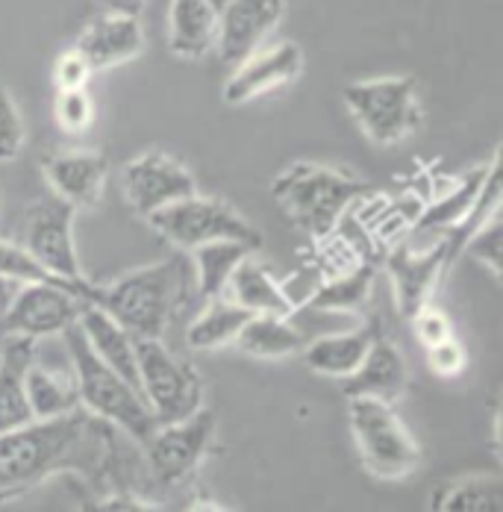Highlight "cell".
Segmentation results:
<instances>
[{
	"label": "cell",
	"mask_w": 503,
	"mask_h": 512,
	"mask_svg": "<svg viewBox=\"0 0 503 512\" xmlns=\"http://www.w3.org/2000/svg\"><path fill=\"white\" fill-rule=\"evenodd\" d=\"M74 48L83 53V59L92 65V71H106V68L130 62L142 53L145 30H142L139 15H124V12L106 9L103 15L92 18L80 30Z\"/></svg>",
	"instance_id": "2e32d148"
},
{
	"label": "cell",
	"mask_w": 503,
	"mask_h": 512,
	"mask_svg": "<svg viewBox=\"0 0 503 512\" xmlns=\"http://www.w3.org/2000/svg\"><path fill=\"white\" fill-rule=\"evenodd\" d=\"M121 189L130 209L148 218L162 206L195 195L198 183L180 159L162 151H148V154L136 156L133 162H127L121 174Z\"/></svg>",
	"instance_id": "7c38bea8"
},
{
	"label": "cell",
	"mask_w": 503,
	"mask_h": 512,
	"mask_svg": "<svg viewBox=\"0 0 503 512\" xmlns=\"http://www.w3.org/2000/svg\"><path fill=\"white\" fill-rule=\"evenodd\" d=\"M33 354V339L27 336H9V345L0 354V430H12L33 421L24 392V374Z\"/></svg>",
	"instance_id": "cb8c5ba5"
},
{
	"label": "cell",
	"mask_w": 503,
	"mask_h": 512,
	"mask_svg": "<svg viewBox=\"0 0 503 512\" xmlns=\"http://www.w3.org/2000/svg\"><path fill=\"white\" fill-rule=\"evenodd\" d=\"M103 3H106V9H112V12H124V15H142L148 0H103Z\"/></svg>",
	"instance_id": "74e56055"
},
{
	"label": "cell",
	"mask_w": 503,
	"mask_h": 512,
	"mask_svg": "<svg viewBox=\"0 0 503 512\" xmlns=\"http://www.w3.org/2000/svg\"><path fill=\"white\" fill-rule=\"evenodd\" d=\"M309 339L289 321V315H268L256 312L245 321L236 336V348L256 359H286L298 357Z\"/></svg>",
	"instance_id": "603a6c76"
},
{
	"label": "cell",
	"mask_w": 503,
	"mask_h": 512,
	"mask_svg": "<svg viewBox=\"0 0 503 512\" xmlns=\"http://www.w3.org/2000/svg\"><path fill=\"white\" fill-rule=\"evenodd\" d=\"M86 301L62 286L48 283H21L12 292V301L0 315V336H27V339H48L62 333L68 324L80 318Z\"/></svg>",
	"instance_id": "30bf717a"
},
{
	"label": "cell",
	"mask_w": 503,
	"mask_h": 512,
	"mask_svg": "<svg viewBox=\"0 0 503 512\" xmlns=\"http://www.w3.org/2000/svg\"><path fill=\"white\" fill-rule=\"evenodd\" d=\"M0 280H3V277H0Z\"/></svg>",
	"instance_id": "60d3db41"
},
{
	"label": "cell",
	"mask_w": 503,
	"mask_h": 512,
	"mask_svg": "<svg viewBox=\"0 0 503 512\" xmlns=\"http://www.w3.org/2000/svg\"><path fill=\"white\" fill-rule=\"evenodd\" d=\"M409 389V368L401 348L377 330L371 348L359 368L342 380L345 398H377L398 404Z\"/></svg>",
	"instance_id": "e0dca14e"
},
{
	"label": "cell",
	"mask_w": 503,
	"mask_h": 512,
	"mask_svg": "<svg viewBox=\"0 0 503 512\" xmlns=\"http://www.w3.org/2000/svg\"><path fill=\"white\" fill-rule=\"evenodd\" d=\"M465 362H468L465 348L456 342V336H448V339H442V342H436V345L427 348V365L439 377H456L465 368Z\"/></svg>",
	"instance_id": "8d00e7d4"
},
{
	"label": "cell",
	"mask_w": 503,
	"mask_h": 512,
	"mask_svg": "<svg viewBox=\"0 0 503 512\" xmlns=\"http://www.w3.org/2000/svg\"><path fill=\"white\" fill-rule=\"evenodd\" d=\"M221 9L212 0H171L168 15V48L183 59H201L215 48Z\"/></svg>",
	"instance_id": "7402d4cb"
},
{
	"label": "cell",
	"mask_w": 503,
	"mask_h": 512,
	"mask_svg": "<svg viewBox=\"0 0 503 512\" xmlns=\"http://www.w3.org/2000/svg\"><path fill=\"white\" fill-rule=\"evenodd\" d=\"M348 421L359 462L380 480H403L421 465V448L406 430L395 404L348 398Z\"/></svg>",
	"instance_id": "5b68a950"
},
{
	"label": "cell",
	"mask_w": 503,
	"mask_h": 512,
	"mask_svg": "<svg viewBox=\"0 0 503 512\" xmlns=\"http://www.w3.org/2000/svg\"><path fill=\"white\" fill-rule=\"evenodd\" d=\"M386 271L395 286V304L403 318H409L418 307H424L439 283V277L448 271V248L439 242L436 248L418 254L406 245H398L386 256Z\"/></svg>",
	"instance_id": "ac0fdd59"
},
{
	"label": "cell",
	"mask_w": 503,
	"mask_h": 512,
	"mask_svg": "<svg viewBox=\"0 0 503 512\" xmlns=\"http://www.w3.org/2000/svg\"><path fill=\"white\" fill-rule=\"evenodd\" d=\"M24 148V121L12 92L0 80V162H12Z\"/></svg>",
	"instance_id": "d6a6232c"
},
{
	"label": "cell",
	"mask_w": 503,
	"mask_h": 512,
	"mask_svg": "<svg viewBox=\"0 0 503 512\" xmlns=\"http://www.w3.org/2000/svg\"><path fill=\"white\" fill-rule=\"evenodd\" d=\"M109 457L106 421L83 407L0 430V504L39 489L62 471H106Z\"/></svg>",
	"instance_id": "6da1fadb"
},
{
	"label": "cell",
	"mask_w": 503,
	"mask_h": 512,
	"mask_svg": "<svg viewBox=\"0 0 503 512\" xmlns=\"http://www.w3.org/2000/svg\"><path fill=\"white\" fill-rule=\"evenodd\" d=\"M286 12V0H227L218 15L215 48L227 68L262 48Z\"/></svg>",
	"instance_id": "4fadbf2b"
},
{
	"label": "cell",
	"mask_w": 503,
	"mask_h": 512,
	"mask_svg": "<svg viewBox=\"0 0 503 512\" xmlns=\"http://www.w3.org/2000/svg\"><path fill=\"white\" fill-rule=\"evenodd\" d=\"M53 115L65 133H83L95 121V103L86 89H62L56 92Z\"/></svg>",
	"instance_id": "1f68e13d"
},
{
	"label": "cell",
	"mask_w": 503,
	"mask_h": 512,
	"mask_svg": "<svg viewBox=\"0 0 503 512\" xmlns=\"http://www.w3.org/2000/svg\"><path fill=\"white\" fill-rule=\"evenodd\" d=\"M371 192V183L315 162H295L271 183L274 201L289 215V221L312 239L330 236L348 206Z\"/></svg>",
	"instance_id": "277c9868"
},
{
	"label": "cell",
	"mask_w": 503,
	"mask_h": 512,
	"mask_svg": "<svg viewBox=\"0 0 503 512\" xmlns=\"http://www.w3.org/2000/svg\"><path fill=\"white\" fill-rule=\"evenodd\" d=\"M0 277L21 286V283H48V286H62V289H71L77 292L83 301H86V283H71V280H62L56 277L53 271H48L36 256L30 254L24 245H15V242H3L0 239Z\"/></svg>",
	"instance_id": "4dcf8cb0"
},
{
	"label": "cell",
	"mask_w": 503,
	"mask_h": 512,
	"mask_svg": "<svg viewBox=\"0 0 503 512\" xmlns=\"http://www.w3.org/2000/svg\"><path fill=\"white\" fill-rule=\"evenodd\" d=\"M224 298H230L233 304L251 309L256 312H268V315H289L295 312V301L292 295L274 280L271 268L256 262L253 254H248L230 274L227 280V289H224Z\"/></svg>",
	"instance_id": "ffe728a7"
},
{
	"label": "cell",
	"mask_w": 503,
	"mask_h": 512,
	"mask_svg": "<svg viewBox=\"0 0 503 512\" xmlns=\"http://www.w3.org/2000/svg\"><path fill=\"white\" fill-rule=\"evenodd\" d=\"M374 336H377L374 324L356 327V330H348V333H330V336L306 342L301 357L309 371L345 380L348 374H353L359 368V362L365 359Z\"/></svg>",
	"instance_id": "44dd1931"
},
{
	"label": "cell",
	"mask_w": 503,
	"mask_h": 512,
	"mask_svg": "<svg viewBox=\"0 0 503 512\" xmlns=\"http://www.w3.org/2000/svg\"><path fill=\"white\" fill-rule=\"evenodd\" d=\"M92 74H95V71H92V65L83 59V53L77 51V48H71V51L62 53V56L56 59V65H53L56 92H62V89H86Z\"/></svg>",
	"instance_id": "d590c367"
},
{
	"label": "cell",
	"mask_w": 503,
	"mask_h": 512,
	"mask_svg": "<svg viewBox=\"0 0 503 512\" xmlns=\"http://www.w3.org/2000/svg\"><path fill=\"white\" fill-rule=\"evenodd\" d=\"M24 392L33 418H53L80 407L74 371L68 374V371H56L51 365H42L36 354L24 374Z\"/></svg>",
	"instance_id": "d4e9b609"
},
{
	"label": "cell",
	"mask_w": 503,
	"mask_h": 512,
	"mask_svg": "<svg viewBox=\"0 0 503 512\" xmlns=\"http://www.w3.org/2000/svg\"><path fill=\"white\" fill-rule=\"evenodd\" d=\"M486 174H489V162H486V165H480V168H471V171L462 177L459 189H453L451 195H445L442 201H436L430 209H424V212H421V218H418L415 230H433V233H445V230H451L453 224H456L459 218H465V215H468V209L474 206L477 195H480V189H483V183H486Z\"/></svg>",
	"instance_id": "f546056e"
},
{
	"label": "cell",
	"mask_w": 503,
	"mask_h": 512,
	"mask_svg": "<svg viewBox=\"0 0 503 512\" xmlns=\"http://www.w3.org/2000/svg\"><path fill=\"white\" fill-rule=\"evenodd\" d=\"M342 101L351 109L359 130L380 148L403 142L424 121L415 77H377L348 83L342 89Z\"/></svg>",
	"instance_id": "8992f818"
},
{
	"label": "cell",
	"mask_w": 503,
	"mask_h": 512,
	"mask_svg": "<svg viewBox=\"0 0 503 512\" xmlns=\"http://www.w3.org/2000/svg\"><path fill=\"white\" fill-rule=\"evenodd\" d=\"M86 342L92 345V351L109 365L115 368L133 389L142 392V383H139V365H136V339L115 321L109 318L103 309L95 304H86L80 318H77ZM145 398V395H142Z\"/></svg>",
	"instance_id": "d6986e66"
},
{
	"label": "cell",
	"mask_w": 503,
	"mask_h": 512,
	"mask_svg": "<svg viewBox=\"0 0 503 512\" xmlns=\"http://www.w3.org/2000/svg\"><path fill=\"white\" fill-rule=\"evenodd\" d=\"M251 309L233 304L230 298H212L206 301L203 312L189 324L186 330V342L192 351H218L236 342L239 330L245 327V321L251 318Z\"/></svg>",
	"instance_id": "83f0119b"
},
{
	"label": "cell",
	"mask_w": 503,
	"mask_h": 512,
	"mask_svg": "<svg viewBox=\"0 0 503 512\" xmlns=\"http://www.w3.org/2000/svg\"><path fill=\"white\" fill-rule=\"evenodd\" d=\"M215 439V412L198 410L183 421L159 424L145 445L153 480L165 489L195 477Z\"/></svg>",
	"instance_id": "9c48e42d"
},
{
	"label": "cell",
	"mask_w": 503,
	"mask_h": 512,
	"mask_svg": "<svg viewBox=\"0 0 503 512\" xmlns=\"http://www.w3.org/2000/svg\"><path fill=\"white\" fill-rule=\"evenodd\" d=\"M145 221L165 242L177 245L180 251H192L198 245L218 239H239L256 251L262 245V233L239 209H233L221 198H206L201 192L156 209Z\"/></svg>",
	"instance_id": "52a82bcc"
},
{
	"label": "cell",
	"mask_w": 503,
	"mask_h": 512,
	"mask_svg": "<svg viewBox=\"0 0 503 512\" xmlns=\"http://www.w3.org/2000/svg\"><path fill=\"white\" fill-rule=\"evenodd\" d=\"M374 286V265H359L342 277L327 280L309 298V309L318 312H356L365 307Z\"/></svg>",
	"instance_id": "f1b7e54d"
},
{
	"label": "cell",
	"mask_w": 503,
	"mask_h": 512,
	"mask_svg": "<svg viewBox=\"0 0 503 512\" xmlns=\"http://www.w3.org/2000/svg\"><path fill=\"white\" fill-rule=\"evenodd\" d=\"M136 365L156 424H174L201 410L203 380L198 368L165 348L162 339H136Z\"/></svg>",
	"instance_id": "ba28073f"
},
{
	"label": "cell",
	"mask_w": 503,
	"mask_h": 512,
	"mask_svg": "<svg viewBox=\"0 0 503 512\" xmlns=\"http://www.w3.org/2000/svg\"><path fill=\"white\" fill-rule=\"evenodd\" d=\"M409 321H412V330H415V336H418V342H421L424 348H430V345H436V342L453 336V327L451 321H448V315H445L442 309L430 307V304L415 309V312L409 315Z\"/></svg>",
	"instance_id": "e575fe53"
},
{
	"label": "cell",
	"mask_w": 503,
	"mask_h": 512,
	"mask_svg": "<svg viewBox=\"0 0 503 512\" xmlns=\"http://www.w3.org/2000/svg\"><path fill=\"white\" fill-rule=\"evenodd\" d=\"M303 71V51L295 42H280L274 48H259L248 59H242L227 86H224V101L230 106L248 103L265 92H274L280 86H289L301 77Z\"/></svg>",
	"instance_id": "5bb4252c"
},
{
	"label": "cell",
	"mask_w": 503,
	"mask_h": 512,
	"mask_svg": "<svg viewBox=\"0 0 503 512\" xmlns=\"http://www.w3.org/2000/svg\"><path fill=\"white\" fill-rule=\"evenodd\" d=\"M501 236V212H498L462 248V254L480 259V265H486L495 274V280H501Z\"/></svg>",
	"instance_id": "836d02e7"
},
{
	"label": "cell",
	"mask_w": 503,
	"mask_h": 512,
	"mask_svg": "<svg viewBox=\"0 0 503 512\" xmlns=\"http://www.w3.org/2000/svg\"><path fill=\"white\" fill-rule=\"evenodd\" d=\"M12 292H15V283H9V280H0V315L6 312L9 307V301H12Z\"/></svg>",
	"instance_id": "f35d334b"
},
{
	"label": "cell",
	"mask_w": 503,
	"mask_h": 512,
	"mask_svg": "<svg viewBox=\"0 0 503 512\" xmlns=\"http://www.w3.org/2000/svg\"><path fill=\"white\" fill-rule=\"evenodd\" d=\"M62 336H65V351H68L71 371L77 380L80 407L103 418L106 424H115L118 430H124L133 442L145 448L159 424L153 418L148 401L142 398V392L133 389L115 368H109L92 351L77 321L68 324Z\"/></svg>",
	"instance_id": "3957f363"
},
{
	"label": "cell",
	"mask_w": 503,
	"mask_h": 512,
	"mask_svg": "<svg viewBox=\"0 0 503 512\" xmlns=\"http://www.w3.org/2000/svg\"><path fill=\"white\" fill-rule=\"evenodd\" d=\"M74 215L77 209L62 201L59 195L36 201L27 209L24 248L56 277L71 283H86L80 256L74 248Z\"/></svg>",
	"instance_id": "8fae6325"
},
{
	"label": "cell",
	"mask_w": 503,
	"mask_h": 512,
	"mask_svg": "<svg viewBox=\"0 0 503 512\" xmlns=\"http://www.w3.org/2000/svg\"><path fill=\"white\" fill-rule=\"evenodd\" d=\"M189 265L180 256L136 268L106 286H86V304L115 318L133 339H162L186 304Z\"/></svg>",
	"instance_id": "7a4b0ae2"
},
{
	"label": "cell",
	"mask_w": 503,
	"mask_h": 512,
	"mask_svg": "<svg viewBox=\"0 0 503 512\" xmlns=\"http://www.w3.org/2000/svg\"><path fill=\"white\" fill-rule=\"evenodd\" d=\"M45 180L51 183L53 195L74 206L92 209L101 204L106 177H109V156L101 151H51L42 156Z\"/></svg>",
	"instance_id": "9a60e30c"
},
{
	"label": "cell",
	"mask_w": 503,
	"mask_h": 512,
	"mask_svg": "<svg viewBox=\"0 0 503 512\" xmlns=\"http://www.w3.org/2000/svg\"><path fill=\"white\" fill-rule=\"evenodd\" d=\"M253 251L256 248H251L248 242H239V239H218V242H206V245L192 248L189 254H192V268H195V283H198V295L203 301L221 298L233 268Z\"/></svg>",
	"instance_id": "4316f807"
},
{
	"label": "cell",
	"mask_w": 503,
	"mask_h": 512,
	"mask_svg": "<svg viewBox=\"0 0 503 512\" xmlns=\"http://www.w3.org/2000/svg\"><path fill=\"white\" fill-rule=\"evenodd\" d=\"M430 510L436 512H503V483L498 474H468L442 483Z\"/></svg>",
	"instance_id": "484cf974"
},
{
	"label": "cell",
	"mask_w": 503,
	"mask_h": 512,
	"mask_svg": "<svg viewBox=\"0 0 503 512\" xmlns=\"http://www.w3.org/2000/svg\"><path fill=\"white\" fill-rule=\"evenodd\" d=\"M212 3H215L218 9H224V3H227V0H212Z\"/></svg>",
	"instance_id": "ab89813d"
}]
</instances>
